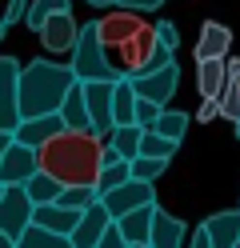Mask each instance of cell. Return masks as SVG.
<instances>
[{
  "mask_svg": "<svg viewBox=\"0 0 240 248\" xmlns=\"http://www.w3.org/2000/svg\"><path fill=\"white\" fill-rule=\"evenodd\" d=\"M100 148H104V140L96 132L60 128L52 140H44L36 148V164H40V172L56 176L64 188H68V184H92L96 188V176H100Z\"/></svg>",
  "mask_w": 240,
  "mask_h": 248,
  "instance_id": "obj_1",
  "label": "cell"
},
{
  "mask_svg": "<svg viewBox=\"0 0 240 248\" xmlns=\"http://www.w3.org/2000/svg\"><path fill=\"white\" fill-rule=\"evenodd\" d=\"M76 84V72L52 64V60H32L20 68V120L28 116H52L60 112L68 88Z\"/></svg>",
  "mask_w": 240,
  "mask_h": 248,
  "instance_id": "obj_2",
  "label": "cell"
},
{
  "mask_svg": "<svg viewBox=\"0 0 240 248\" xmlns=\"http://www.w3.org/2000/svg\"><path fill=\"white\" fill-rule=\"evenodd\" d=\"M72 72L76 80H120V72L112 68V60L104 56V40L96 32V20L80 28V36L72 44Z\"/></svg>",
  "mask_w": 240,
  "mask_h": 248,
  "instance_id": "obj_3",
  "label": "cell"
},
{
  "mask_svg": "<svg viewBox=\"0 0 240 248\" xmlns=\"http://www.w3.org/2000/svg\"><path fill=\"white\" fill-rule=\"evenodd\" d=\"M20 124V60L0 56V132H16Z\"/></svg>",
  "mask_w": 240,
  "mask_h": 248,
  "instance_id": "obj_4",
  "label": "cell"
},
{
  "mask_svg": "<svg viewBox=\"0 0 240 248\" xmlns=\"http://www.w3.org/2000/svg\"><path fill=\"white\" fill-rule=\"evenodd\" d=\"M32 200H28V192H24V184H8L4 192H0V232L4 236H20V232L32 224Z\"/></svg>",
  "mask_w": 240,
  "mask_h": 248,
  "instance_id": "obj_5",
  "label": "cell"
},
{
  "mask_svg": "<svg viewBox=\"0 0 240 248\" xmlns=\"http://www.w3.org/2000/svg\"><path fill=\"white\" fill-rule=\"evenodd\" d=\"M112 88H116V80H88L84 84V104H88V116H92V132L100 140H108L112 128H116V120H112Z\"/></svg>",
  "mask_w": 240,
  "mask_h": 248,
  "instance_id": "obj_6",
  "label": "cell"
},
{
  "mask_svg": "<svg viewBox=\"0 0 240 248\" xmlns=\"http://www.w3.org/2000/svg\"><path fill=\"white\" fill-rule=\"evenodd\" d=\"M176 76H180V68H176V60H168L164 68H152V72H140V76H128L136 88V96L140 100H152L164 108L172 100V92H176Z\"/></svg>",
  "mask_w": 240,
  "mask_h": 248,
  "instance_id": "obj_7",
  "label": "cell"
},
{
  "mask_svg": "<svg viewBox=\"0 0 240 248\" xmlns=\"http://www.w3.org/2000/svg\"><path fill=\"white\" fill-rule=\"evenodd\" d=\"M104 200V208H108V216L116 220V216H124V212H132V208H144V204H156V192H152V184L148 180H124L120 188H112V192H104L100 196Z\"/></svg>",
  "mask_w": 240,
  "mask_h": 248,
  "instance_id": "obj_8",
  "label": "cell"
},
{
  "mask_svg": "<svg viewBox=\"0 0 240 248\" xmlns=\"http://www.w3.org/2000/svg\"><path fill=\"white\" fill-rule=\"evenodd\" d=\"M140 28H144L140 12H128V8H120V12H108L104 20H96V32H100L104 48H124V44L140 32Z\"/></svg>",
  "mask_w": 240,
  "mask_h": 248,
  "instance_id": "obj_9",
  "label": "cell"
},
{
  "mask_svg": "<svg viewBox=\"0 0 240 248\" xmlns=\"http://www.w3.org/2000/svg\"><path fill=\"white\" fill-rule=\"evenodd\" d=\"M36 148H28V144H8L4 148V156H0V184H4V188H8V184H24L32 172H36Z\"/></svg>",
  "mask_w": 240,
  "mask_h": 248,
  "instance_id": "obj_10",
  "label": "cell"
},
{
  "mask_svg": "<svg viewBox=\"0 0 240 248\" xmlns=\"http://www.w3.org/2000/svg\"><path fill=\"white\" fill-rule=\"evenodd\" d=\"M108 228H112V216H108V208H104V200H96V204L84 208L80 224L72 228V248H96Z\"/></svg>",
  "mask_w": 240,
  "mask_h": 248,
  "instance_id": "obj_11",
  "label": "cell"
},
{
  "mask_svg": "<svg viewBox=\"0 0 240 248\" xmlns=\"http://www.w3.org/2000/svg\"><path fill=\"white\" fill-rule=\"evenodd\" d=\"M120 56H124V68H128V76H140V72H148V64H152V56H156V32H152V24H144L140 32L124 44V48H116Z\"/></svg>",
  "mask_w": 240,
  "mask_h": 248,
  "instance_id": "obj_12",
  "label": "cell"
},
{
  "mask_svg": "<svg viewBox=\"0 0 240 248\" xmlns=\"http://www.w3.org/2000/svg\"><path fill=\"white\" fill-rule=\"evenodd\" d=\"M80 36V24L72 20V12H56V16H48L44 28H40V40L48 52H72V44Z\"/></svg>",
  "mask_w": 240,
  "mask_h": 248,
  "instance_id": "obj_13",
  "label": "cell"
},
{
  "mask_svg": "<svg viewBox=\"0 0 240 248\" xmlns=\"http://www.w3.org/2000/svg\"><path fill=\"white\" fill-rule=\"evenodd\" d=\"M60 128H64L60 112H52V116H28V120H20V124H16L12 140H16V144H28V148H40L44 140H52Z\"/></svg>",
  "mask_w": 240,
  "mask_h": 248,
  "instance_id": "obj_14",
  "label": "cell"
},
{
  "mask_svg": "<svg viewBox=\"0 0 240 248\" xmlns=\"http://www.w3.org/2000/svg\"><path fill=\"white\" fill-rule=\"evenodd\" d=\"M80 216L84 212H76V208H64V204H36L32 208V224H40L48 232H60V236H72V228L80 224Z\"/></svg>",
  "mask_w": 240,
  "mask_h": 248,
  "instance_id": "obj_15",
  "label": "cell"
},
{
  "mask_svg": "<svg viewBox=\"0 0 240 248\" xmlns=\"http://www.w3.org/2000/svg\"><path fill=\"white\" fill-rule=\"evenodd\" d=\"M232 48V32L216 20H208L200 28V40H196V60H224Z\"/></svg>",
  "mask_w": 240,
  "mask_h": 248,
  "instance_id": "obj_16",
  "label": "cell"
},
{
  "mask_svg": "<svg viewBox=\"0 0 240 248\" xmlns=\"http://www.w3.org/2000/svg\"><path fill=\"white\" fill-rule=\"evenodd\" d=\"M204 232H208V240H212V248H236V240H240V208L208 216Z\"/></svg>",
  "mask_w": 240,
  "mask_h": 248,
  "instance_id": "obj_17",
  "label": "cell"
},
{
  "mask_svg": "<svg viewBox=\"0 0 240 248\" xmlns=\"http://www.w3.org/2000/svg\"><path fill=\"white\" fill-rule=\"evenodd\" d=\"M60 120H64V128H72V132H92V116H88L84 84H80V80L68 88V96H64V104H60Z\"/></svg>",
  "mask_w": 240,
  "mask_h": 248,
  "instance_id": "obj_18",
  "label": "cell"
},
{
  "mask_svg": "<svg viewBox=\"0 0 240 248\" xmlns=\"http://www.w3.org/2000/svg\"><path fill=\"white\" fill-rule=\"evenodd\" d=\"M152 216H156V204H144V208H132L116 216V228L128 244H148V232H152Z\"/></svg>",
  "mask_w": 240,
  "mask_h": 248,
  "instance_id": "obj_19",
  "label": "cell"
},
{
  "mask_svg": "<svg viewBox=\"0 0 240 248\" xmlns=\"http://www.w3.org/2000/svg\"><path fill=\"white\" fill-rule=\"evenodd\" d=\"M180 244H184V220H176V216L156 208L152 232H148V248H180Z\"/></svg>",
  "mask_w": 240,
  "mask_h": 248,
  "instance_id": "obj_20",
  "label": "cell"
},
{
  "mask_svg": "<svg viewBox=\"0 0 240 248\" xmlns=\"http://www.w3.org/2000/svg\"><path fill=\"white\" fill-rule=\"evenodd\" d=\"M224 84H228V68L224 60H196V88L204 100H220Z\"/></svg>",
  "mask_w": 240,
  "mask_h": 248,
  "instance_id": "obj_21",
  "label": "cell"
},
{
  "mask_svg": "<svg viewBox=\"0 0 240 248\" xmlns=\"http://www.w3.org/2000/svg\"><path fill=\"white\" fill-rule=\"evenodd\" d=\"M112 120L116 124H136V88L128 76H120L112 88Z\"/></svg>",
  "mask_w": 240,
  "mask_h": 248,
  "instance_id": "obj_22",
  "label": "cell"
},
{
  "mask_svg": "<svg viewBox=\"0 0 240 248\" xmlns=\"http://www.w3.org/2000/svg\"><path fill=\"white\" fill-rule=\"evenodd\" d=\"M140 140H144V128H140V124H116L112 136H108V144L116 148L124 160H136V156H140Z\"/></svg>",
  "mask_w": 240,
  "mask_h": 248,
  "instance_id": "obj_23",
  "label": "cell"
},
{
  "mask_svg": "<svg viewBox=\"0 0 240 248\" xmlns=\"http://www.w3.org/2000/svg\"><path fill=\"white\" fill-rule=\"evenodd\" d=\"M16 248H72V236H60V232H48L40 224H28L16 236Z\"/></svg>",
  "mask_w": 240,
  "mask_h": 248,
  "instance_id": "obj_24",
  "label": "cell"
},
{
  "mask_svg": "<svg viewBox=\"0 0 240 248\" xmlns=\"http://www.w3.org/2000/svg\"><path fill=\"white\" fill-rule=\"evenodd\" d=\"M60 188H64V184H60L56 176L40 172V168L24 180V192H28V200H32V204H52V200L60 196Z\"/></svg>",
  "mask_w": 240,
  "mask_h": 248,
  "instance_id": "obj_25",
  "label": "cell"
},
{
  "mask_svg": "<svg viewBox=\"0 0 240 248\" xmlns=\"http://www.w3.org/2000/svg\"><path fill=\"white\" fill-rule=\"evenodd\" d=\"M188 112H176V108H164V112L156 116V124H152V132L156 136H164V140H176L180 144L184 140V132H188Z\"/></svg>",
  "mask_w": 240,
  "mask_h": 248,
  "instance_id": "obj_26",
  "label": "cell"
},
{
  "mask_svg": "<svg viewBox=\"0 0 240 248\" xmlns=\"http://www.w3.org/2000/svg\"><path fill=\"white\" fill-rule=\"evenodd\" d=\"M56 12H72V8H68V0H32L28 12H24V24L32 28V32H40L44 20H48V16H56Z\"/></svg>",
  "mask_w": 240,
  "mask_h": 248,
  "instance_id": "obj_27",
  "label": "cell"
},
{
  "mask_svg": "<svg viewBox=\"0 0 240 248\" xmlns=\"http://www.w3.org/2000/svg\"><path fill=\"white\" fill-rule=\"evenodd\" d=\"M96 200H100V192H96L92 184H68V188H60L56 204H64V208H76V212H84L88 204H96Z\"/></svg>",
  "mask_w": 240,
  "mask_h": 248,
  "instance_id": "obj_28",
  "label": "cell"
},
{
  "mask_svg": "<svg viewBox=\"0 0 240 248\" xmlns=\"http://www.w3.org/2000/svg\"><path fill=\"white\" fill-rule=\"evenodd\" d=\"M140 156L172 160V156H176V140H164V136H156L152 128H144V140H140Z\"/></svg>",
  "mask_w": 240,
  "mask_h": 248,
  "instance_id": "obj_29",
  "label": "cell"
},
{
  "mask_svg": "<svg viewBox=\"0 0 240 248\" xmlns=\"http://www.w3.org/2000/svg\"><path fill=\"white\" fill-rule=\"evenodd\" d=\"M124 180H132V168H128V160H120V164H108V168H100V176H96V192H112V188H120Z\"/></svg>",
  "mask_w": 240,
  "mask_h": 248,
  "instance_id": "obj_30",
  "label": "cell"
},
{
  "mask_svg": "<svg viewBox=\"0 0 240 248\" xmlns=\"http://www.w3.org/2000/svg\"><path fill=\"white\" fill-rule=\"evenodd\" d=\"M128 168H132V176L136 180H156L160 172H168V160H156V156H136V160H128Z\"/></svg>",
  "mask_w": 240,
  "mask_h": 248,
  "instance_id": "obj_31",
  "label": "cell"
},
{
  "mask_svg": "<svg viewBox=\"0 0 240 248\" xmlns=\"http://www.w3.org/2000/svg\"><path fill=\"white\" fill-rule=\"evenodd\" d=\"M220 116L224 120H240V80H228L224 84V92H220Z\"/></svg>",
  "mask_w": 240,
  "mask_h": 248,
  "instance_id": "obj_32",
  "label": "cell"
},
{
  "mask_svg": "<svg viewBox=\"0 0 240 248\" xmlns=\"http://www.w3.org/2000/svg\"><path fill=\"white\" fill-rule=\"evenodd\" d=\"M152 32H156V48H164V52H176V44H180V32H176V24L160 20V24H152Z\"/></svg>",
  "mask_w": 240,
  "mask_h": 248,
  "instance_id": "obj_33",
  "label": "cell"
},
{
  "mask_svg": "<svg viewBox=\"0 0 240 248\" xmlns=\"http://www.w3.org/2000/svg\"><path fill=\"white\" fill-rule=\"evenodd\" d=\"M160 112H164L160 104H152V100H140V96H136V124H140V128H152Z\"/></svg>",
  "mask_w": 240,
  "mask_h": 248,
  "instance_id": "obj_34",
  "label": "cell"
},
{
  "mask_svg": "<svg viewBox=\"0 0 240 248\" xmlns=\"http://www.w3.org/2000/svg\"><path fill=\"white\" fill-rule=\"evenodd\" d=\"M28 4H32V0H8L4 16H0V20H4V28H8V24H16V20H24V12H28Z\"/></svg>",
  "mask_w": 240,
  "mask_h": 248,
  "instance_id": "obj_35",
  "label": "cell"
},
{
  "mask_svg": "<svg viewBox=\"0 0 240 248\" xmlns=\"http://www.w3.org/2000/svg\"><path fill=\"white\" fill-rule=\"evenodd\" d=\"M96 248H128V240L120 236V228H116V220H112V228H108L104 236H100V244H96Z\"/></svg>",
  "mask_w": 240,
  "mask_h": 248,
  "instance_id": "obj_36",
  "label": "cell"
},
{
  "mask_svg": "<svg viewBox=\"0 0 240 248\" xmlns=\"http://www.w3.org/2000/svg\"><path fill=\"white\" fill-rule=\"evenodd\" d=\"M120 8H128V12H156L164 0H116Z\"/></svg>",
  "mask_w": 240,
  "mask_h": 248,
  "instance_id": "obj_37",
  "label": "cell"
},
{
  "mask_svg": "<svg viewBox=\"0 0 240 248\" xmlns=\"http://www.w3.org/2000/svg\"><path fill=\"white\" fill-rule=\"evenodd\" d=\"M216 116H220V100H204V104H200V124L216 120Z\"/></svg>",
  "mask_w": 240,
  "mask_h": 248,
  "instance_id": "obj_38",
  "label": "cell"
},
{
  "mask_svg": "<svg viewBox=\"0 0 240 248\" xmlns=\"http://www.w3.org/2000/svg\"><path fill=\"white\" fill-rule=\"evenodd\" d=\"M120 160H124V156H120V152L104 140V148H100V168H108V164H120Z\"/></svg>",
  "mask_w": 240,
  "mask_h": 248,
  "instance_id": "obj_39",
  "label": "cell"
},
{
  "mask_svg": "<svg viewBox=\"0 0 240 248\" xmlns=\"http://www.w3.org/2000/svg\"><path fill=\"white\" fill-rule=\"evenodd\" d=\"M224 68H228V80H240V56H224Z\"/></svg>",
  "mask_w": 240,
  "mask_h": 248,
  "instance_id": "obj_40",
  "label": "cell"
},
{
  "mask_svg": "<svg viewBox=\"0 0 240 248\" xmlns=\"http://www.w3.org/2000/svg\"><path fill=\"white\" fill-rule=\"evenodd\" d=\"M188 248H212V240H208V232H204V224L196 228V236H192V244Z\"/></svg>",
  "mask_w": 240,
  "mask_h": 248,
  "instance_id": "obj_41",
  "label": "cell"
},
{
  "mask_svg": "<svg viewBox=\"0 0 240 248\" xmlns=\"http://www.w3.org/2000/svg\"><path fill=\"white\" fill-rule=\"evenodd\" d=\"M12 144V132H0V156H4V148Z\"/></svg>",
  "mask_w": 240,
  "mask_h": 248,
  "instance_id": "obj_42",
  "label": "cell"
},
{
  "mask_svg": "<svg viewBox=\"0 0 240 248\" xmlns=\"http://www.w3.org/2000/svg\"><path fill=\"white\" fill-rule=\"evenodd\" d=\"M0 248H16V240H12V236H4V232H0Z\"/></svg>",
  "mask_w": 240,
  "mask_h": 248,
  "instance_id": "obj_43",
  "label": "cell"
},
{
  "mask_svg": "<svg viewBox=\"0 0 240 248\" xmlns=\"http://www.w3.org/2000/svg\"><path fill=\"white\" fill-rule=\"evenodd\" d=\"M92 8H108V4H116V0H88Z\"/></svg>",
  "mask_w": 240,
  "mask_h": 248,
  "instance_id": "obj_44",
  "label": "cell"
},
{
  "mask_svg": "<svg viewBox=\"0 0 240 248\" xmlns=\"http://www.w3.org/2000/svg\"><path fill=\"white\" fill-rule=\"evenodd\" d=\"M4 32H8V28H4V20H0V40H4Z\"/></svg>",
  "mask_w": 240,
  "mask_h": 248,
  "instance_id": "obj_45",
  "label": "cell"
},
{
  "mask_svg": "<svg viewBox=\"0 0 240 248\" xmlns=\"http://www.w3.org/2000/svg\"><path fill=\"white\" fill-rule=\"evenodd\" d=\"M128 248H148V244H128Z\"/></svg>",
  "mask_w": 240,
  "mask_h": 248,
  "instance_id": "obj_46",
  "label": "cell"
},
{
  "mask_svg": "<svg viewBox=\"0 0 240 248\" xmlns=\"http://www.w3.org/2000/svg\"><path fill=\"white\" fill-rule=\"evenodd\" d=\"M236 136H240V120H236Z\"/></svg>",
  "mask_w": 240,
  "mask_h": 248,
  "instance_id": "obj_47",
  "label": "cell"
},
{
  "mask_svg": "<svg viewBox=\"0 0 240 248\" xmlns=\"http://www.w3.org/2000/svg\"><path fill=\"white\" fill-rule=\"evenodd\" d=\"M236 248H240V240H236Z\"/></svg>",
  "mask_w": 240,
  "mask_h": 248,
  "instance_id": "obj_48",
  "label": "cell"
}]
</instances>
